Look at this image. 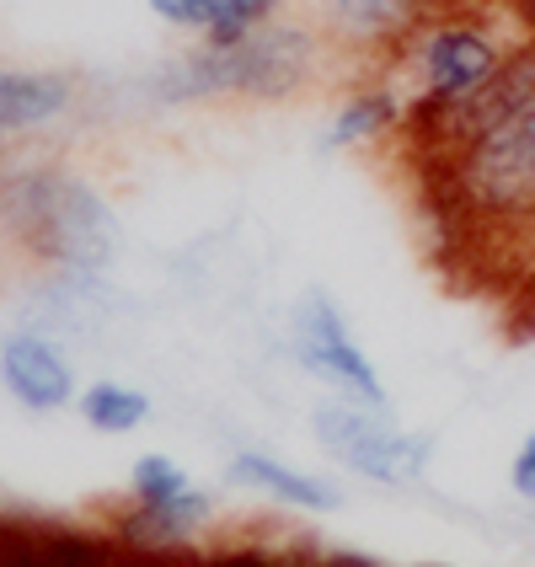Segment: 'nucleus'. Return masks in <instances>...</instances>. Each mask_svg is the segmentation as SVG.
<instances>
[{"label":"nucleus","instance_id":"obj_6","mask_svg":"<svg viewBox=\"0 0 535 567\" xmlns=\"http://www.w3.org/2000/svg\"><path fill=\"white\" fill-rule=\"evenodd\" d=\"M289 359H295L306 375L327 380L343 402L391 412L385 375L375 370V359L364 353V343L353 338L343 306H338L327 289H306V295L295 300V311H289Z\"/></svg>","mask_w":535,"mask_h":567},{"label":"nucleus","instance_id":"obj_1","mask_svg":"<svg viewBox=\"0 0 535 567\" xmlns=\"http://www.w3.org/2000/svg\"><path fill=\"white\" fill-rule=\"evenodd\" d=\"M0 230L38 262V274L86 279H113L128 241L113 198L70 166H6Z\"/></svg>","mask_w":535,"mask_h":567},{"label":"nucleus","instance_id":"obj_18","mask_svg":"<svg viewBox=\"0 0 535 567\" xmlns=\"http://www.w3.org/2000/svg\"><path fill=\"white\" fill-rule=\"evenodd\" d=\"M508 493H514L519 504L535 508V429L519 440V450L508 455Z\"/></svg>","mask_w":535,"mask_h":567},{"label":"nucleus","instance_id":"obj_19","mask_svg":"<svg viewBox=\"0 0 535 567\" xmlns=\"http://www.w3.org/2000/svg\"><path fill=\"white\" fill-rule=\"evenodd\" d=\"M508 6H514V11H519V22L535 32V0H508Z\"/></svg>","mask_w":535,"mask_h":567},{"label":"nucleus","instance_id":"obj_17","mask_svg":"<svg viewBox=\"0 0 535 567\" xmlns=\"http://www.w3.org/2000/svg\"><path fill=\"white\" fill-rule=\"evenodd\" d=\"M145 6L156 22H166L172 32H193V38H204L209 11H215V0H145Z\"/></svg>","mask_w":535,"mask_h":567},{"label":"nucleus","instance_id":"obj_13","mask_svg":"<svg viewBox=\"0 0 535 567\" xmlns=\"http://www.w3.org/2000/svg\"><path fill=\"white\" fill-rule=\"evenodd\" d=\"M408 118V96L397 86H359L338 102L332 124L321 134V151H359V145H375L385 134H397Z\"/></svg>","mask_w":535,"mask_h":567},{"label":"nucleus","instance_id":"obj_12","mask_svg":"<svg viewBox=\"0 0 535 567\" xmlns=\"http://www.w3.org/2000/svg\"><path fill=\"white\" fill-rule=\"evenodd\" d=\"M316 22L348 49H397L423 22V0H316Z\"/></svg>","mask_w":535,"mask_h":567},{"label":"nucleus","instance_id":"obj_5","mask_svg":"<svg viewBox=\"0 0 535 567\" xmlns=\"http://www.w3.org/2000/svg\"><path fill=\"white\" fill-rule=\"evenodd\" d=\"M311 440L338 472L359 476L370 487H385V493H408L434 466V440L429 434H408V429L391 423V412L359 408V402H343V396L316 402Z\"/></svg>","mask_w":535,"mask_h":567},{"label":"nucleus","instance_id":"obj_7","mask_svg":"<svg viewBox=\"0 0 535 567\" xmlns=\"http://www.w3.org/2000/svg\"><path fill=\"white\" fill-rule=\"evenodd\" d=\"M134 316V300L113 279H86V274H38L17 300V321L11 327H28L43 332L54 343H102L113 338Z\"/></svg>","mask_w":535,"mask_h":567},{"label":"nucleus","instance_id":"obj_14","mask_svg":"<svg viewBox=\"0 0 535 567\" xmlns=\"http://www.w3.org/2000/svg\"><path fill=\"white\" fill-rule=\"evenodd\" d=\"M128 508H145V514H161V508H204V514H215V493H204L177 455L145 450L128 466Z\"/></svg>","mask_w":535,"mask_h":567},{"label":"nucleus","instance_id":"obj_10","mask_svg":"<svg viewBox=\"0 0 535 567\" xmlns=\"http://www.w3.org/2000/svg\"><path fill=\"white\" fill-rule=\"evenodd\" d=\"M81 81L70 70H32V64H0V145H17L32 134L60 128L81 107Z\"/></svg>","mask_w":535,"mask_h":567},{"label":"nucleus","instance_id":"obj_9","mask_svg":"<svg viewBox=\"0 0 535 567\" xmlns=\"http://www.w3.org/2000/svg\"><path fill=\"white\" fill-rule=\"evenodd\" d=\"M128 551L107 530L0 514V567H124Z\"/></svg>","mask_w":535,"mask_h":567},{"label":"nucleus","instance_id":"obj_16","mask_svg":"<svg viewBox=\"0 0 535 567\" xmlns=\"http://www.w3.org/2000/svg\"><path fill=\"white\" fill-rule=\"evenodd\" d=\"M279 6L284 0H215L209 28H204L198 43H241V38L263 32L268 22H279Z\"/></svg>","mask_w":535,"mask_h":567},{"label":"nucleus","instance_id":"obj_15","mask_svg":"<svg viewBox=\"0 0 535 567\" xmlns=\"http://www.w3.org/2000/svg\"><path fill=\"white\" fill-rule=\"evenodd\" d=\"M70 412H75L92 434L124 440V434H140V429L156 417V402H151V391H140V385H128V380H86Z\"/></svg>","mask_w":535,"mask_h":567},{"label":"nucleus","instance_id":"obj_8","mask_svg":"<svg viewBox=\"0 0 535 567\" xmlns=\"http://www.w3.org/2000/svg\"><path fill=\"white\" fill-rule=\"evenodd\" d=\"M0 391L28 417H60L81 396V370L54 338L6 327L0 332Z\"/></svg>","mask_w":535,"mask_h":567},{"label":"nucleus","instance_id":"obj_3","mask_svg":"<svg viewBox=\"0 0 535 567\" xmlns=\"http://www.w3.org/2000/svg\"><path fill=\"white\" fill-rule=\"evenodd\" d=\"M444 215L472 230L535 225V96L482 140L429 161Z\"/></svg>","mask_w":535,"mask_h":567},{"label":"nucleus","instance_id":"obj_4","mask_svg":"<svg viewBox=\"0 0 535 567\" xmlns=\"http://www.w3.org/2000/svg\"><path fill=\"white\" fill-rule=\"evenodd\" d=\"M408 75H412V96H408V140H418L423 128H434L466 96L514 54L504 49L493 28H482L472 17H440V22H418L408 43Z\"/></svg>","mask_w":535,"mask_h":567},{"label":"nucleus","instance_id":"obj_20","mask_svg":"<svg viewBox=\"0 0 535 567\" xmlns=\"http://www.w3.org/2000/svg\"><path fill=\"white\" fill-rule=\"evenodd\" d=\"M311 567H370V563H311Z\"/></svg>","mask_w":535,"mask_h":567},{"label":"nucleus","instance_id":"obj_2","mask_svg":"<svg viewBox=\"0 0 535 567\" xmlns=\"http://www.w3.org/2000/svg\"><path fill=\"white\" fill-rule=\"evenodd\" d=\"M321 70V38L300 22H268L241 43H193L140 75L145 107L193 102H284L300 96Z\"/></svg>","mask_w":535,"mask_h":567},{"label":"nucleus","instance_id":"obj_11","mask_svg":"<svg viewBox=\"0 0 535 567\" xmlns=\"http://www.w3.org/2000/svg\"><path fill=\"white\" fill-rule=\"evenodd\" d=\"M225 476H230L236 487L263 493L268 504L295 508V514H311V519L343 508V487H338V482H327V476H316V472H300L295 461H284V455H274V450H236L230 466H225Z\"/></svg>","mask_w":535,"mask_h":567}]
</instances>
